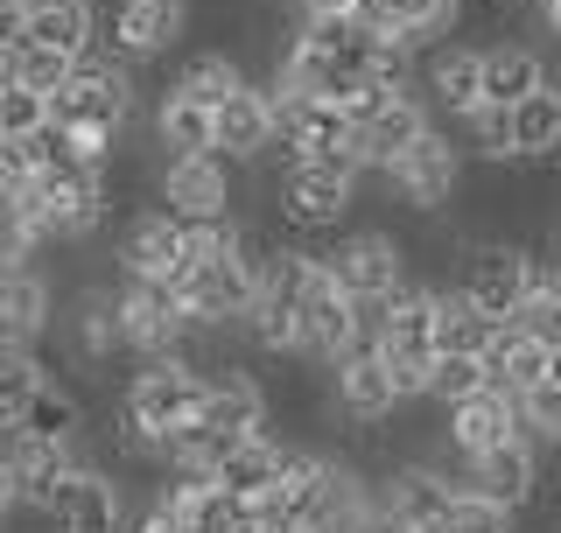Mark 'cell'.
<instances>
[{
  "label": "cell",
  "instance_id": "1",
  "mask_svg": "<svg viewBox=\"0 0 561 533\" xmlns=\"http://www.w3.org/2000/svg\"><path fill=\"white\" fill-rule=\"evenodd\" d=\"M197 407H204V365H190L175 351V359H140V372L113 400V421H134L148 435H175L197 421Z\"/></svg>",
  "mask_w": 561,
  "mask_h": 533
},
{
  "label": "cell",
  "instance_id": "2",
  "mask_svg": "<svg viewBox=\"0 0 561 533\" xmlns=\"http://www.w3.org/2000/svg\"><path fill=\"white\" fill-rule=\"evenodd\" d=\"M239 162L225 155H162L154 169V204L175 211L183 225H218V218H239V183H232Z\"/></svg>",
  "mask_w": 561,
  "mask_h": 533
},
{
  "label": "cell",
  "instance_id": "3",
  "mask_svg": "<svg viewBox=\"0 0 561 533\" xmlns=\"http://www.w3.org/2000/svg\"><path fill=\"white\" fill-rule=\"evenodd\" d=\"M379 175H386V190H393L414 218H443V211L456 204V190H463V148H456V140L443 134V120H435V127L421 134L400 162H386Z\"/></svg>",
  "mask_w": 561,
  "mask_h": 533
},
{
  "label": "cell",
  "instance_id": "4",
  "mask_svg": "<svg viewBox=\"0 0 561 533\" xmlns=\"http://www.w3.org/2000/svg\"><path fill=\"white\" fill-rule=\"evenodd\" d=\"M35 512L57 533H127V491H119V477L105 464H92L84 450H78V464L49 485V499Z\"/></svg>",
  "mask_w": 561,
  "mask_h": 533
},
{
  "label": "cell",
  "instance_id": "5",
  "mask_svg": "<svg viewBox=\"0 0 561 533\" xmlns=\"http://www.w3.org/2000/svg\"><path fill=\"white\" fill-rule=\"evenodd\" d=\"M316 253H323V266L337 274V288H351L358 302L393 295L400 281H414V274H408V239L379 233V225H351V233H330V246H316Z\"/></svg>",
  "mask_w": 561,
  "mask_h": 533
},
{
  "label": "cell",
  "instance_id": "6",
  "mask_svg": "<svg viewBox=\"0 0 561 533\" xmlns=\"http://www.w3.org/2000/svg\"><path fill=\"white\" fill-rule=\"evenodd\" d=\"M351 204H358V175H330V169H316V162L280 169V183H274V218L288 225L295 239L344 233Z\"/></svg>",
  "mask_w": 561,
  "mask_h": 533
},
{
  "label": "cell",
  "instance_id": "7",
  "mask_svg": "<svg viewBox=\"0 0 561 533\" xmlns=\"http://www.w3.org/2000/svg\"><path fill=\"white\" fill-rule=\"evenodd\" d=\"M330 407L351 421V429H386V421L408 407L393 379V359H386L379 344H351L337 365H330Z\"/></svg>",
  "mask_w": 561,
  "mask_h": 533
},
{
  "label": "cell",
  "instance_id": "8",
  "mask_svg": "<svg viewBox=\"0 0 561 533\" xmlns=\"http://www.w3.org/2000/svg\"><path fill=\"white\" fill-rule=\"evenodd\" d=\"M302 359L309 365H337L351 344H358V295L337 288V274L323 266V253H316V274H309V288H302Z\"/></svg>",
  "mask_w": 561,
  "mask_h": 533
},
{
  "label": "cell",
  "instance_id": "9",
  "mask_svg": "<svg viewBox=\"0 0 561 533\" xmlns=\"http://www.w3.org/2000/svg\"><path fill=\"white\" fill-rule=\"evenodd\" d=\"M183 35H190V0H119V8L105 14V49L134 70L169 57Z\"/></svg>",
  "mask_w": 561,
  "mask_h": 533
},
{
  "label": "cell",
  "instance_id": "10",
  "mask_svg": "<svg viewBox=\"0 0 561 533\" xmlns=\"http://www.w3.org/2000/svg\"><path fill=\"white\" fill-rule=\"evenodd\" d=\"M267 415H274V394L239 359H210L204 365L197 429H210V435H260V429H267Z\"/></svg>",
  "mask_w": 561,
  "mask_h": 533
},
{
  "label": "cell",
  "instance_id": "11",
  "mask_svg": "<svg viewBox=\"0 0 561 533\" xmlns=\"http://www.w3.org/2000/svg\"><path fill=\"white\" fill-rule=\"evenodd\" d=\"M57 330H64L70 359H78L84 372H99L113 359H134V351H127V316H119V288H78L64 302Z\"/></svg>",
  "mask_w": 561,
  "mask_h": 533
},
{
  "label": "cell",
  "instance_id": "12",
  "mask_svg": "<svg viewBox=\"0 0 561 533\" xmlns=\"http://www.w3.org/2000/svg\"><path fill=\"white\" fill-rule=\"evenodd\" d=\"M119 274H148V281H183L190 274V225L175 211L148 204L119 225Z\"/></svg>",
  "mask_w": 561,
  "mask_h": 533
},
{
  "label": "cell",
  "instance_id": "13",
  "mask_svg": "<svg viewBox=\"0 0 561 533\" xmlns=\"http://www.w3.org/2000/svg\"><path fill=\"white\" fill-rule=\"evenodd\" d=\"M505 435H526V415H519V394H505V386H484V394L443 407V450L456 464H470V456L499 450Z\"/></svg>",
  "mask_w": 561,
  "mask_h": 533
},
{
  "label": "cell",
  "instance_id": "14",
  "mask_svg": "<svg viewBox=\"0 0 561 533\" xmlns=\"http://www.w3.org/2000/svg\"><path fill=\"white\" fill-rule=\"evenodd\" d=\"M274 140H280L274 84L245 78L239 92L218 105V155H225V162H239V169H253V162H267V155H274Z\"/></svg>",
  "mask_w": 561,
  "mask_h": 533
},
{
  "label": "cell",
  "instance_id": "15",
  "mask_svg": "<svg viewBox=\"0 0 561 533\" xmlns=\"http://www.w3.org/2000/svg\"><path fill=\"white\" fill-rule=\"evenodd\" d=\"M421 99L435 105V120H456V127H463V120L484 105V49L435 43L428 57H421Z\"/></svg>",
  "mask_w": 561,
  "mask_h": 533
},
{
  "label": "cell",
  "instance_id": "16",
  "mask_svg": "<svg viewBox=\"0 0 561 533\" xmlns=\"http://www.w3.org/2000/svg\"><path fill=\"white\" fill-rule=\"evenodd\" d=\"M540 477H548V456H540L534 435H505L499 450H484V456H470V464H463V485L505 499L513 512H526V506L540 499Z\"/></svg>",
  "mask_w": 561,
  "mask_h": 533
},
{
  "label": "cell",
  "instance_id": "17",
  "mask_svg": "<svg viewBox=\"0 0 561 533\" xmlns=\"http://www.w3.org/2000/svg\"><path fill=\"white\" fill-rule=\"evenodd\" d=\"M428 127H435V105L421 99V84H408V92H393V99H386L379 113L358 127V155H365V169L379 175L386 162H400V155H408V148H414V140L428 134Z\"/></svg>",
  "mask_w": 561,
  "mask_h": 533
},
{
  "label": "cell",
  "instance_id": "18",
  "mask_svg": "<svg viewBox=\"0 0 561 533\" xmlns=\"http://www.w3.org/2000/svg\"><path fill=\"white\" fill-rule=\"evenodd\" d=\"M57 330V288L43 281V266H0V337L8 344H43Z\"/></svg>",
  "mask_w": 561,
  "mask_h": 533
},
{
  "label": "cell",
  "instance_id": "19",
  "mask_svg": "<svg viewBox=\"0 0 561 533\" xmlns=\"http://www.w3.org/2000/svg\"><path fill=\"white\" fill-rule=\"evenodd\" d=\"M484 372H491V386H505V394H526V386H540L554 372V344L534 337L526 324H499V337L484 344Z\"/></svg>",
  "mask_w": 561,
  "mask_h": 533
},
{
  "label": "cell",
  "instance_id": "20",
  "mask_svg": "<svg viewBox=\"0 0 561 533\" xmlns=\"http://www.w3.org/2000/svg\"><path fill=\"white\" fill-rule=\"evenodd\" d=\"M358 14L373 29L400 35V43H414V49H435L456 22H463V0H358Z\"/></svg>",
  "mask_w": 561,
  "mask_h": 533
},
{
  "label": "cell",
  "instance_id": "21",
  "mask_svg": "<svg viewBox=\"0 0 561 533\" xmlns=\"http://www.w3.org/2000/svg\"><path fill=\"white\" fill-rule=\"evenodd\" d=\"M540 84H554V78H548V57L534 43H519V35L484 43V105H519Z\"/></svg>",
  "mask_w": 561,
  "mask_h": 533
},
{
  "label": "cell",
  "instance_id": "22",
  "mask_svg": "<svg viewBox=\"0 0 561 533\" xmlns=\"http://www.w3.org/2000/svg\"><path fill=\"white\" fill-rule=\"evenodd\" d=\"M28 43L70 49V57L99 49V43H105V14H99V0H35V8H28Z\"/></svg>",
  "mask_w": 561,
  "mask_h": 533
},
{
  "label": "cell",
  "instance_id": "23",
  "mask_svg": "<svg viewBox=\"0 0 561 533\" xmlns=\"http://www.w3.org/2000/svg\"><path fill=\"white\" fill-rule=\"evenodd\" d=\"M154 155H218V113L183 92H162L154 99Z\"/></svg>",
  "mask_w": 561,
  "mask_h": 533
},
{
  "label": "cell",
  "instance_id": "24",
  "mask_svg": "<svg viewBox=\"0 0 561 533\" xmlns=\"http://www.w3.org/2000/svg\"><path fill=\"white\" fill-rule=\"evenodd\" d=\"M499 337V316L478 309V295L463 288V281H435V344L443 351H478Z\"/></svg>",
  "mask_w": 561,
  "mask_h": 533
},
{
  "label": "cell",
  "instance_id": "25",
  "mask_svg": "<svg viewBox=\"0 0 561 533\" xmlns=\"http://www.w3.org/2000/svg\"><path fill=\"white\" fill-rule=\"evenodd\" d=\"M280 456H288V442H274L267 429H260V435L232 442V456H225V464L210 470V477H218L225 491H239V499H267L274 477H280Z\"/></svg>",
  "mask_w": 561,
  "mask_h": 533
},
{
  "label": "cell",
  "instance_id": "26",
  "mask_svg": "<svg viewBox=\"0 0 561 533\" xmlns=\"http://www.w3.org/2000/svg\"><path fill=\"white\" fill-rule=\"evenodd\" d=\"M513 148L519 162H554L561 155V84H540L513 105Z\"/></svg>",
  "mask_w": 561,
  "mask_h": 533
},
{
  "label": "cell",
  "instance_id": "27",
  "mask_svg": "<svg viewBox=\"0 0 561 533\" xmlns=\"http://www.w3.org/2000/svg\"><path fill=\"white\" fill-rule=\"evenodd\" d=\"M239 84H245V64H239V57H225V49H197V57L175 70L169 92H183V99H197V105H210V113H218V105L232 99Z\"/></svg>",
  "mask_w": 561,
  "mask_h": 533
},
{
  "label": "cell",
  "instance_id": "28",
  "mask_svg": "<svg viewBox=\"0 0 561 533\" xmlns=\"http://www.w3.org/2000/svg\"><path fill=\"white\" fill-rule=\"evenodd\" d=\"M28 429L35 435H49V442H84V429H92V415H84V394L78 386H64V379H43V394L28 400Z\"/></svg>",
  "mask_w": 561,
  "mask_h": 533
},
{
  "label": "cell",
  "instance_id": "29",
  "mask_svg": "<svg viewBox=\"0 0 561 533\" xmlns=\"http://www.w3.org/2000/svg\"><path fill=\"white\" fill-rule=\"evenodd\" d=\"M43 379H49L43 351H35V344H8V337H0V421H22L28 400L43 394Z\"/></svg>",
  "mask_w": 561,
  "mask_h": 533
},
{
  "label": "cell",
  "instance_id": "30",
  "mask_svg": "<svg viewBox=\"0 0 561 533\" xmlns=\"http://www.w3.org/2000/svg\"><path fill=\"white\" fill-rule=\"evenodd\" d=\"M484 386H491V372H484L478 351H443V359H435V372H428V400H435V407H456V400L484 394Z\"/></svg>",
  "mask_w": 561,
  "mask_h": 533
},
{
  "label": "cell",
  "instance_id": "31",
  "mask_svg": "<svg viewBox=\"0 0 561 533\" xmlns=\"http://www.w3.org/2000/svg\"><path fill=\"white\" fill-rule=\"evenodd\" d=\"M513 520L519 512L505 499H491V491H478V485H456V506H449L443 533H513Z\"/></svg>",
  "mask_w": 561,
  "mask_h": 533
},
{
  "label": "cell",
  "instance_id": "32",
  "mask_svg": "<svg viewBox=\"0 0 561 533\" xmlns=\"http://www.w3.org/2000/svg\"><path fill=\"white\" fill-rule=\"evenodd\" d=\"M463 134L478 140V162H491V169L519 162V148H513V105H478V113L463 120Z\"/></svg>",
  "mask_w": 561,
  "mask_h": 533
},
{
  "label": "cell",
  "instance_id": "33",
  "mask_svg": "<svg viewBox=\"0 0 561 533\" xmlns=\"http://www.w3.org/2000/svg\"><path fill=\"white\" fill-rule=\"evenodd\" d=\"M64 442H49V435H35L28 421H0V470H14V477H35L57 456Z\"/></svg>",
  "mask_w": 561,
  "mask_h": 533
},
{
  "label": "cell",
  "instance_id": "34",
  "mask_svg": "<svg viewBox=\"0 0 561 533\" xmlns=\"http://www.w3.org/2000/svg\"><path fill=\"white\" fill-rule=\"evenodd\" d=\"M35 127H49V92H35V84L14 78L8 92H0V134L22 140V134H35Z\"/></svg>",
  "mask_w": 561,
  "mask_h": 533
},
{
  "label": "cell",
  "instance_id": "35",
  "mask_svg": "<svg viewBox=\"0 0 561 533\" xmlns=\"http://www.w3.org/2000/svg\"><path fill=\"white\" fill-rule=\"evenodd\" d=\"M519 415H526V435L540 442V450H554L561 442V379H540L519 394Z\"/></svg>",
  "mask_w": 561,
  "mask_h": 533
},
{
  "label": "cell",
  "instance_id": "36",
  "mask_svg": "<svg viewBox=\"0 0 561 533\" xmlns=\"http://www.w3.org/2000/svg\"><path fill=\"white\" fill-rule=\"evenodd\" d=\"M70 78H78V57H70V49L22 43V84H35V92H64Z\"/></svg>",
  "mask_w": 561,
  "mask_h": 533
},
{
  "label": "cell",
  "instance_id": "37",
  "mask_svg": "<svg viewBox=\"0 0 561 533\" xmlns=\"http://www.w3.org/2000/svg\"><path fill=\"white\" fill-rule=\"evenodd\" d=\"M43 253V239H35L28 218H14V211H0V266H28Z\"/></svg>",
  "mask_w": 561,
  "mask_h": 533
},
{
  "label": "cell",
  "instance_id": "38",
  "mask_svg": "<svg viewBox=\"0 0 561 533\" xmlns=\"http://www.w3.org/2000/svg\"><path fill=\"white\" fill-rule=\"evenodd\" d=\"M127 533H190V520H183V512H169L162 499H148V512L127 520Z\"/></svg>",
  "mask_w": 561,
  "mask_h": 533
},
{
  "label": "cell",
  "instance_id": "39",
  "mask_svg": "<svg viewBox=\"0 0 561 533\" xmlns=\"http://www.w3.org/2000/svg\"><path fill=\"white\" fill-rule=\"evenodd\" d=\"M337 8H358V0H295V14H337Z\"/></svg>",
  "mask_w": 561,
  "mask_h": 533
},
{
  "label": "cell",
  "instance_id": "40",
  "mask_svg": "<svg viewBox=\"0 0 561 533\" xmlns=\"http://www.w3.org/2000/svg\"><path fill=\"white\" fill-rule=\"evenodd\" d=\"M0 211H8V183H0Z\"/></svg>",
  "mask_w": 561,
  "mask_h": 533
}]
</instances>
